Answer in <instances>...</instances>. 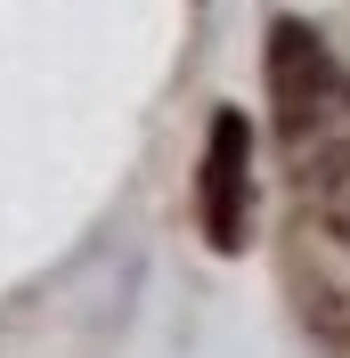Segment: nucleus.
<instances>
[{"label": "nucleus", "instance_id": "obj_1", "mask_svg": "<svg viewBox=\"0 0 350 358\" xmlns=\"http://www.w3.org/2000/svg\"><path fill=\"white\" fill-rule=\"evenodd\" d=\"M269 106H277V147L302 179H334L350 163V66L302 17L269 24Z\"/></svg>", "mask_w": 350, "mask_h": 358}, {"label": "nucleus", "instance_id": "obj_2", "mask_svg": "<svg viewBox=\"0 0 350 358\" xmlns=\"http://www.w3.org/2000/svg\"><path fill=\"white\" fill-rule=\"evenodd\" d=\"M196 228L220 261H237L253 245V122L237 106L212 114L204 131V171H196Z\"/></svg>", "mask_w": 350, "mask_h": 358}, {"label": "nucleus", "instance_id": "obj_3", "mask_svg": "<svg viewBox=\"0 0 350 358\" xmlns=\"http://www.w3.org/2000/svg\"><path fill=\"white\" fill-rule=\"evenodd\" d=\"M318 220H326V236L350 245V163H342L334 179H318Z\"/></svg>", "mask_w": 350, "mask_h": 358}]
</instances>
